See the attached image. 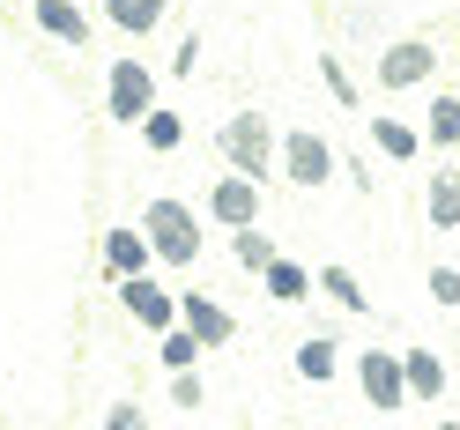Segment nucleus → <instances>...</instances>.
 <instances>
[{
	"instance_id": "nucleus-12",
	"label": "nucleus",
	"mask_w": 460,
	"mask_h": 430,
	"mask_svg": "<svg viewBox=\"0 0 460 430\" xmlns=\"http://www.w3.org/2000/svg\"><path fill=\"white\" fill-rule=\"evenodd\" d=\"M401 371H409V400H446V356L438 349H401Z\"/></svg>"
},
{
	"instance_id": "nucleus-2",
	"label": "nucleus",
	"mask_w": 460,
	"mask_h": 430,
	"mask_svg": "<svg viewBox=\"0 0 460 430\" xmlns=\"http://www.w3.org/2000/svg\"><path fill=\"white\" fill-rule=\"evenodd\" d=\"M223 156L238 179L261 186L268 179V163H282V141L268 134V111H230V127H223Z\"/></svg>"
},
{
	"instance_id": "nucleus-22",
	"label": "nucleus",
	"mask_w": 460,
	"mask_h": 430,
	"mask_svg": "<svg viewBox=\"0 0 460 430\" xmlns=\"http://www.w3.org/2000/svg\"><path fill=\"white\" fill-rule=\"evenodd\" d=\"M156 356H164V371H193L200 364V341L186 327H171V334H156Z\"/></svg>"
},
{
	"instance_id": "nucleus-1",
	"label": "nucleus",
	"mask_w": 460,
	"mask_h": 430,
	"mask_svg": "<svg viewBox=\"0 0 460 430\" xmlns=\"http://www.w3.org/2000/svg\"><path fill=\"white\" fill-rule=\"evenodd\" d=\"M141 238L164 268H193L200 260V215L186 200H149V215H141Z\"/></svg>"
},
{
	"instance_id": "nucleus-9",
	"label": "nucleus",
	"mask_w": 460,
	"mask_h": 430,
	"mask_svg": "<svg viewBox=\"0 0 460 430\" xmlns=\"http://www.w3.org/2000/svg\"><path fill=\"white\" fill-rule=\"evenodd\" d=\"M179 327L200 341V349H223V341L238 334V320H230V312H223L208 290H179Z\"/></svg>"
},
{
	"instance_id": "nucleus-5",
	"label": "nucleus",
	"mask_w": 460,
	"mask_h": 430,
	"mask_svg": "<svg viewBox=\"0 0 460 430\" xmlns=\"http://www.w3.org/2000/svg\"><path fill=\"white\" fill-rule=\"evenodd\" d=\"M334 171H341V156L327 149V134H312V127L282 134V179L290 186H327Z\"/></svg>"
},
{
	"instance_id": "nucleus-21",
	"label": "nucleus",
	"mask_w": 460,
	"mask_h": 430,
	"mask_svg": "<svg viewBox=\"0 0 460 430\" xmlns=\"http://www.w3.org/2000/svg\"><path fill=\"white\" fill-rule=\"evenodd\" d=\"M141 141H149L156 156H171L186 141V119H179V111H149V119H141Z\"/></svg>"
},
{
	"instance_id": "nucleus-8",
	"label": "nucleus",
	"mask_w": 460,
	"mask_h": 430,
	"mask_svg": "<svg viewBox=\"0 0 460 430\" xmlns=\"http://www.w3.org/2000/svg\"><path fill=\"white\" fill-rule=\"evenodd\" d=\"M208 223H223V231H252V223H261V186L238 179V171L216 179L208 186Z\"/></svg>"
},
{
	"instance_id": "nucleus-6",
	"label": "nucleus",
	"mask_w": 460,
	"mask_h": 430,
	"mask_svg": "<svg viewBox=\"0 0 460 430\" xmlns=\"http://www.w3.org/2000/svg\"><path fill=\"white\" fill-rule=\"evenodd\" d=\"M430 75H438V45H423V38H401V45L379 52V90L386 97L394 90H423Z\"/></svg>"
},
{
	"instance_id": "nucleus-25",
	"label": "nucleus",
	"mask_w": 460,
	"mask_h": 430,
	"mask_svg": "<svg viewBox=\"0 0 460 430\" xmlns=\"http://www.w3.org/2000/svg\"><path fill=\"white\" fill-rule=\"evenodd\" d=\"M423 290H430V297H438V304L453 312V304H460V268H446V260H438V268H430V282H423Z\"/></svg>"
},
{
	"instance_id": "nucleus-16",
	"label": "nucleus",
	"mask_w": 460,
	"mask_h": 430,
	"mask_svg": "<svg viewBox=\"0 0 460 430\" xmlns=\"http://www.w3.org/2000/svg\"><path fill=\"white\" fill-rule=\"evenodd\" d=\"M371 149H386V156L409 163V156L423 149V127H409V119H394V111H379V119H371Z\"/></svg>"
},
{
	"instance_id": "nucleus-7",
	"label": "nucleus",
	"mask_w": 460,
	"mask_h": 430,
	"mask_svg": "<svg viewBox=\"0 0 460 430\" xmlns=\"http://www.w3.org/2000/svg\"><path fill=\"white\" fill-rule=\"evenodd\" d=\"M111 290H119V304H127L149 334H171V327H179V290H164V282H149V275H127V282H111Z\"/></svg>"
},
{
	"instance_id": "nucleus-26",
	"label": "nucleus",
	"mask_w": 460,
	"mask_h": 430,
	"mask_svg": "<svg viewBox=\"0 0 460 430\" xmlns=\"http://www.w3.org/2000/svg\"><path fill=\"white\" fill-rule=\"evenodd\" d=\"M104 430H149L141 400H111V408H104Z\"/></svg>"
},
{
	"instance_id": "nucleus-24",
	"label": "nucleus",
	"mask_w": 460,
	"mask_h": 430,
	"mask_svg": "<svg viewBox=\"0 0 460 430\" xmlns=\"http://www.w3.org/2000/svg\"><path fill=\"white\" fill-rule=\"evenodd\" d=\"M171 400H179V408H208V386H200V371H171Z\"/></svg>"
},
{
	"instance_id": "nucleus-20",
	"label": "nucleus",
	"mask_w": 460,
	"mask_h": 430,
	"mask_svg": "<svg viewBox=\"0 0 460 430\" xmlns=\"http://www.w3.org/2000/svg\"><path fill=\"white\" fill-rule=\"evenodd\" d=\"M423 141H430V149H460V97H430Z\"/></svg>"
},
{
	"instance_id": "nucleus-18",
	"label": "nucleus",
	"mask_w": 460,
	"mask_h": 430,
	"mask_svg": "<svg viewBox=\"0 0 460 430\" xmlns=\"http://www.w3.org/2000/svg\"><path fill=\"white\" fill-rule=\"evenodd\" d=\"M312 282H320V290L341 304V312H371V297H364V282L341 268V260H327V268H312Z\"/></svg>"
},
{
	"instance_id": "nucleus-28",
	"label": "nucleus",
	"mask_w": 460,
	"mask_h": 430,
	"mask_svg": "<svg viewBox=\"0 0 460 430\" xmlns=\"http://www.w3.org/2000/svg\"><path fill=\"white\" fill-rule=\"evenodd\" d=\"M438 430H460V423H438Z\"/></svg>"
},
{
	"instance_id": "nucleus-14",
	"label": "nucleus",
	"mask_w": 460,
	"mask_h": 430,
	"mask_svg": "<svg viewBox=\"0 0 460 430\" xmlns=\"http://www.w3.org/2000/svg\"><path fill=\"white\" fill-rule=\"evenodd\" d=\"M423 215L438 223V231H460V171H430V186H423Z\"/></svg>"
},
{
	"instance_id": "nucleus-19",
	"label": "nucleus",
	"mask_w": 460,
	"mask_h": 430,
	"mask_svg": "<svg viewBox=\"0 0 460 430\" xmlns=\"http://www.w3.org/2000/svg\"><path fill=\"white\" fill-rule=\"evenodd\" d=\"M230 252H238V268H252V275H268L282 252H275V238L261 231V223H252V231H230Z\"/></svg>"
},
{
	"instance_id": "nucleus-11",
	"label": "nucleus",
	"mask_w": 460,
	"mask_h": 430,
	"mask_svg": "<svg viewBox=\"0 0 460 430\" xmlns=\"http://www.w3.org/2000/svg\"><path fill=\"white\" fill-rule=\"evenodd\" d=\"M149 260H156V252H149V238H141V223H134V231H111V238H104V275H111V282L149 275Z\"/></svg>"
},
{
	"instance_id": "nucleus-3",
	"label": "nucleus",
	"mask_w": 460,
	"mask_h": 430,
	"mask_svg": "<svg viewBox=\"0 0 460 430\" xmlns=\"http://www.w3.org/2000/svg\"><path fill=\"white\" fill-rule=\"evenodd\" d=\"M104 111H111L119 127H141V119L156 111V75H149V60H134V52H127V60H111V75H104Z\"/></svg>"
},
{
	"instance_id": "nucleus-10",
	"label": "nucleus",
	"mask_w": 460,
	"mask_h": 430,
	"mask_svg": "<svg viewBox=\"0 0 460 430\" xmlns=\"http://www.w3.org/2000/svg\"><path fill=\"white\" fill-rule=\"evenodd\" d=\"M31 15H38V31L52 45H67V52H90V15L75 8V0H31Z\"/></svg>"
},
{
	"instance_id": "nucleus-13",
	"label": "nucleus",
	"mask_w": 460,
	"mask_h": 430,
	"mask_svg": "<svg viewBox=\"0 0 460 430\" xmlns=\"http://www.w3.org/2000/svg\"><path fill=\"white\" fill-rule=\"evenodd\" d=\"M334 371H341V341L305 334V341H297V379H305V386H334Z\"/></svg>"
},
{
	"instance_id": "nucleus-23",
	"label": "nucleus",
	"mask_w": 460,
	"mask_h": 430,
	"mask_svg": "<svg viewBox=\"0 0 460 430\" xmlns=\"http://www.w3.org/2000/svg\"><path fill=\"white\" fill-rule=\"evenodd\" d=\"M320 75H327V97L334 104H357V82H349V67H341L334 52H320Z\"/></svg>"
},
{
	"instance_id": "nucleus-17",
	"label": "nucleus",
	"mask_w": 460,
	"mask_h": 430,
	"mask_svg": "<svg viewBox=\"0 0 460 430\" xmlns=\"http://www.w3.org/2000/svg\"><path fill=\"white\" fill-rule=\"evenodd\" d=\"M312 290H320V282H312V268H297L290 252H282V260L268 268V297H275V304H305Z\"/></svg>"
},
{
	"instance_id": "nucleus-4",
	"label": "nucleus",
	"mask_w": 460,
	"mask_h": 430,
	"mask_svg": "<svg viewBox=\"0 0 460 430\" xmlns=\"http://www.w3.org/2000/svg\"><path fill=\"white\" fill-rule=\"evenodd\" d=\"M357 386H364V400H371L379 416L409 408V371H401V349H364V356H357Z\"/></svg>"
},
{
	"instance_id": "nucleus-27",
	"label": "nucleus",
	"mask_w": 460,
	"mask_h": 430,
	"mask_svg": "<svg viewBox=\"0 0 460 430\" xmlns=\"http://www.w3.org/2000/svg\"><path fill=\"white\" fill-rule=\"evenodd\" d=\"M193 67H200V38H186V45H179V60H171V75H193Z\"/></svg>"
},
{
	"instance_id": "nucleus-15",
	"label": "nucleus",
	"mask_w": 460,
	"mask_h": 430,
	"mask_svg": "<svg viewBox=\"0 0 460 430\" xmlns=\"http://www.w3.org/2000/svg\"><path fill=\"white\" fill-rule=\"evenodd\" d=\"M104 15H111V31H127V38H149L156 22L171 15V0H104Z\"/></svg>"
}]
</instances>
